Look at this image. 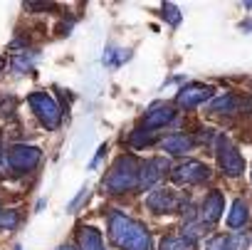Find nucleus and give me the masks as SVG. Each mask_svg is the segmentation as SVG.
Returning a JSON list of instances; mask_svg holds the SVG:
<instances>
[{
    "mask_svg": "<svg viewBox=\"0 0 252 250\" xmlns=\"http://www.w3.org/2000/svg\"><path fill=\"white\" fill-rule=\"evenodd\" d=\"M171 179L176 183H181V186L183 183L186 186H193V183H203L205 179H210V169L205 164H200V161H186V164H181V166L173 169Z\"/></svg>",
    "mask_w": 252,
    "mask_h": 250,
    "instance_id": "6",
    "label": "nucleus"
},
{
    "mask_svg": "<svg viewBox=\"0 0 252 250\" xmlns=\"http://www.w3.org/2000/svg\"><path fill=\"white\" fill-rule=\"evenodd\" d=\"M210 94H213V87L190 84V87H183V89L176 94V104H178V107H186V109H193V107L203 104Z\"/></svg>",
    "mask_w": 252,
    "mask_h": 250,
    "instance_id": "9",
    "label": "nucleus"
},
{
    "mask_svg": "<svg viewBox=\"0 0 252 250\" xmlns=\"http://www.w3.org/2000/svg\"><path fill=\"white\" fill-rule=\"evenodd\" d=\"M20 215L15 211H0V228H15Z\"/></svg>",
    "mask_w": 252,
    "mask_h": 250,
    "instance_id": "19",
    "label": "nucleus"
},
{
    "mask_svg": "<svg viewBox=\"0 0 252 250\" xmlns=\"http://www.w3.org/2000/svg\"><path fill=\"white\" fill-rule=\"evenodd\" d=\"M166 171H168V161L166 159H149V161H144L141 169H139V188H154L163 179Z\"/></svg>",
    "mask_w": 252,
    "mask_h": 250,
    "instance_id": "7",
    "label": "nucleus"
},
{
    "mask_svg": "<svg viewBox=\"0 0 252 250\" xmlns=\"http://www.w3.org/2000/svg\"><path fill=\"white\" fill-rule=\"evenodd\" d=\"M232 240V248L235 250H245L247 248V235H235V238H230Z\"/></svg>",
    "mask_w": 252,
    "mask_h": 250,
    "instance_id": "21",
    "label": "nucleus"
},
{
    "mask_svg": "<svg viewBox=\"0 0 252 250\" xmlns=\"http://www.w3.org/2000/svg\"><path fill=\"white\" fill-rule=\"evenodd\" d=\"M60 250H74V248H72V245H62Z\"/></svg>",
    "mask_w": 252,
    "mask_h": 250,
    "instance_id": "22",
    "label": "nucleus"
},
{
    "mask_svg": "<svg viewBox=\"0 0 252 250\" xmlns=\"http://www.w3.org/2000/svg\"><path fill=\"white\" fill-rule=\"evenodd\" d=\"M163 151H168L171 156H181V154H188L193 149V139L186 137V134H171L161 142Z\"/></svg>",
    "mask_w": 252,
    "mask_h": 250,
    "instance_id": "12",
    "label": "nucleus"
},
{
    "mask_svg": "<svg viewBox=\"0 0 252 250\" xmlns=\"http://www.w3.org/2000/svg\"><path fill=\"white\" fill-rule=\"evenodd\" d=\"M77 240H79V250H106L104 240H101V233L96 228H89V225L79 228Z\"/></svg>",
    "mask_w": 252,
    "mask_h": 250,
    "instance_id": "13",
    "label": "nucleus"
},
{
    "mask_svg": "<svg viewBox=\"0 0 252 250\" xmlns=\"http://www.w3.org/2000/svg\"><path fill=\"white\" fill-rule=\"evenodd\" d=\"M237 107H240V99L232 94H225V97H218L210 102V111H215V114H232V111H237Z\"/></svg>",
    "mask_w": 252,
    "mask_h": 250,
    "instance_id": "15",
    "label": "nucleus"
},
{
    "mask_svg": "<svg viewBox=\"0 0 252 250\" xmlns=\"http://www.w3.org/2000/svg\"><path fill=\"white\" fill-rule=\"evenodd\" d=\"M222 211H225V198H222V193H220V191H210V193L203 198V203H200V223H203V225L218 223L220 215H222Z\"/></svg>",
    "mask_w": 252,
    "mask_h": 250,
    "instance_id": "8",
    "label": "nucleus"
},
{
    "mask_svg": "<svg viewBox=\"0 0 252 250\" xmlns=\"http://www.w3.org/2000/svg\"><path fill=\"white\" fill-rule=\"evenodd\" d=\"M203 233H205V225H203V223H190V225L183 228V238H188L190 243H195Z\"/></svg>",
    "mask_w": 252,
    "mask_h": 250,
    "instance_id": "18",
    "label": "nucleus"
},
{
    "mask_svg": "<svg viewBox=\"0 0 252 250\" xmlns=\"http://www.w3.org/2000/svg\"><path fill=\"white\" fill-rule=\"evenodd\" d=\"M42 159V151L37 146H13L8 154H5V169H10L13 174H28L32 171Z\"/></svg>",
    "mask_w": 252,
    "mask_h": 250,
    "instance_id": "4",
    "label": "nucleus"
},
{
    "mask_svg": "<svg viewBox=\"0 0 252 250\" xmlns=\"http://www.w3.org/2000/svg\"><path fill=\"white\" fill-rule=\"evenodd\" d=\"M193 243L183 235H168L161 240V250H190Z\"/></svg>",
    "mask_w": 252,
    "mask_h": 250,
    "instance_id": "16",
    "label": "nucleus"
},
{
    "mask_svg": "<svg viewBox=\"0 0 252 250\" xmlns=\"http://www.w3.org/2000/svg\"><path fill=\"white\" fill-rule=\"evenodd\" d=\"M173 119H176L173 107H168V104H154L146 111L144 124H146V129H161V127H166V124H171Z\"/></svg>",
    "mask_w": 252,
    "mask_h": 250,
    "instance_id": "11",
    "label": "nucleus"
},
{
    "mask_svg": "<svg viewBox=\"0 0 252 250\" xmlns=\"http://www.w3.org/2000/svg\"><path fill=\"white\" fill-rule=\"evenodd\" d=\"M247 223V203L242 198H235L232 206H230V213H227V225L230 228H242Z\"/></svg>",
    "mask_w": 252,
    "mask_h": 250,
    "instance_id": "14",
    "label": "nucleus"
},
{
    "mask_svg": "<svg viewBox=\"0 0 252 250\" xmlns=\"http://www.w3.org/2000/svg\"><path fill=\"white\" fill-rule=\"evenodd\" d=\"M139 169L141 164L134 156H119L106 179L101 181V188L106 193H126L139 188Z\"/></svg>",
    "mask_w": 252,
    "mask_h": 250,
    "instance_id": "2",
    "label": "nucleus"
},
{
    "mask_svg": "<svg viewBox=\"0 0 252 250\" xmlns=\"http://www.w3.org/2000/svg\"><path fill=\"white\" fill-rule=\"evenodd\" d=\"M163 18H166L171 25H178V23H181V13H178V8H176L173 3H163Z\"/></svg>",
    "mask_w": 252,
    "mask_h": 250,
    "instance_id": "20",
    "label": "nucleus"
},
{
    "mask_svg": "<svg viewBox=\"0 0 252 250\" xmlns=\"http://www.w3.org/2000/svg\"><path fill=\"white\" fill-rule=\"evenodd\" d=\"M178 196L173 191H166V188H158L154 191L149 198H146V206L154 211V213H173L178 208Z\"/></svg>",
    "mask_w": 252,
    "mask_h": 250,
    "instance_id": "10",
    "label": "nucleus"
},
{
    "mask_svg": "<svg viewBox=\"0 0 252 250\" xmlns=\"http://www.w3.org/2000/svg\"><path fill=\"white\" fill-rule=\"evenodd\" d=\"M215 154H218V164L227 176H240L245 171V161L237 151V146L227 139V137H218L215 142Z\"/></svg>",
    "mask_w": 252,
    "mask_h": 250,
    "instance_id": "5",
    "label": "nucleus"
},
{
    "mask_svg": "<svg viewBox=\"0 0 252 250\" xmlns=\"http://www.w3.org/2000/svg\"><path fill=\"white\" fill-rule=\"evenodd\" d=\"M28 104L32 107V111H35V116L40 119L42 127H47V129H57V127H60L62 109H60V104H57L47 92H35V94H30V97H28Z\"/></svg>",
    "mask_w": 252,
    "mask_h": 250,
    "instance_id": "3",
    "label": "nucleus"
},
{
    "mask_svg": "<svg viewBox=\"0 0 252 250\" xmlns=\"http://www.w3.org/2000/svg\"><path fill=\"white\" fill-rule=\"evenodd\" d=\"M109 235L121 250H151V235L144 228V223L119 211L109 213Z\"/></svg>",
    "mask_w": 252,
    "mask_h": 250,
    "instance_id": "1",
    "label": "nucleus"
},
{
    "mask_svg": "<svg viewBox=\"0 0 252 250\" xmlns=\"http://www.w3.org/2000/svg\"><path fill=\"white\" fill-rule=\"evenodd\" d=\"M205 250H235V248H232V240L227 235H215L205 243Z\"/></svg>",
    "mask_w": 252,
    "mask_h": 250,
    "instance_id": "17",
    "label": "nucleus"
}]
</instances>
